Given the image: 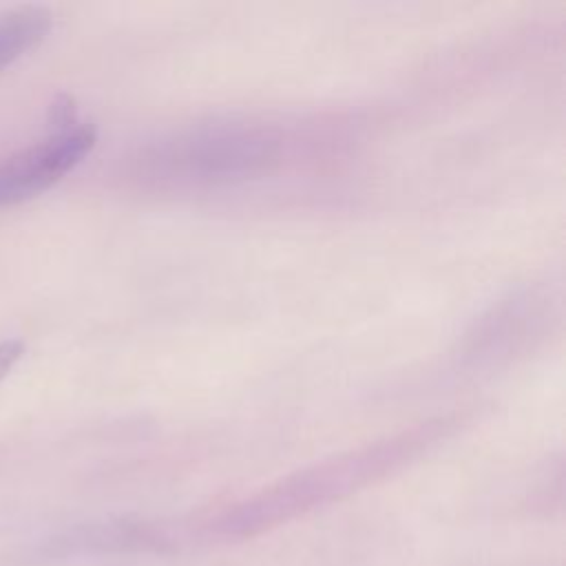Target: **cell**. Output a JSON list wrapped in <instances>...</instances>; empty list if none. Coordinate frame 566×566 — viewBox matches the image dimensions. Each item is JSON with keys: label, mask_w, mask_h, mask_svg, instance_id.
Wrapping results in <instances>:
<instances>
[{"label": "cell", "mask_w": 566, "mask_h": 566, "mask_svg": "<svg viewBox=\"0 0 566 566\" xmlns=\"http://www.w3.org/2000/svg\"><path fill=\"white\" fill-rule=\"evenodd\" d=\"M55 133L0 159V206L27 201L73 170L95 146L97 133L88 122H77L69 97L53 104Z\"/></svg>", "instance_id": "1"}, {"label": "cell", "mask_w": 566, "mask_h": 566, "mask_svg": "<svg viewBox=\"0 0 566 566\" xmlns=\"http://www.w3.org/2000/svg\"><path fill=\"white\" fill-rule=\"evenodd\" d=\"M51 29V13L42 7H18L0 15V73L38 46Z\"/></svg>", "instance_id": "2"}, {"label": "cell", "mask_w": 566, "mask_h": 566, "mask_svg": "<svg viewBox=\"0 0 566 566\" xmlns=\"http://www.w3.org/2000/svg\"><path fill=\"white\" fill-rule=\"evenodd\" d=\"M22 352H24V345L15 338L0 343V380L13 369V365L20 360Z\"/></svg>", "instance_id": "3"}]
</instances>
